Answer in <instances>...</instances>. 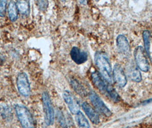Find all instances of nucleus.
I'll return each mask as SVG.
<instances>
[{
    "label": "nucleus",
    "instance_id": "obj_1",
    "mask_svg": "<svg viewBox=\"0 0 152 128\" xmlns=\"http://www.w3.org/2000/svg\"><path fill=\"white\" fill-rule=\"evenodd\" d=\"M94 61L99 74L108 83H112L113 74L110 63L105 54L97 52L95 54Z\"/></svg>",
    "mask_w": 152,
    "mask_h": 128
},
{
    "label": "nucleus",
    "instance_id": "obj_2",
    "mask_svg": "<svg viewBox=\"0 0 152 128\" xmlns=\"http://www.w3.org/2000/svg\"><path fill=\"white\" fill-rule=\"evenodd\" d=\"M15 111L17 118L23 128H34V121L28 109L22 105H16Z\"/></svg>",
    "mask_w": 152,
    "mask_h": 128
},
{
    "label": "nucleus",
    "instance_id": "obj_3",
    "mask_svg": "<svg viewBox=\"0 0 152 128\" xmlns=\"http://www.w3.org/2000/svg\"><path fill=\"white\" fill-rule=\"evenodd\" d=\"M42 104L45 113V122L48 126L52 125L54 122V112L51 99L47 92H44L42 95Z\"/></svg>",
    "mask_w": 152,
    "mask_h": 128
},
{
    "label": "nucleus",
    "instance_id": "obj_4",
    "mask_svg": "<svg viewBox=\"0 0 152 128\" xmlns=\"http://www.w3.org/2000/svg\"><path fill=\"white\" fill-rule=\"evenodd\" d=\"M134 57L137 67L143 72H148L149 69V64L147 55L142 46L137 47L134 51Z\"/></svg>",
    "mask_w": 152,
    "mask_h": 128
},
{
    "label": "nucleus",
    "instance_id": "obj_5",
    "mask_svg": "<svg viewBox=\"0 0 152 128\" xmlns=\"http://www.w3.org/2000/svg\"><path fill=\"white\" fill-rule=\"evenodd\" d=\"M88 95L91 104L99 112L103 114L107 117H109L112 115L111 111L96 92L91 91Z\"/></svg>",
    "mask_w": 152,
    "mask_h": 128
},
{
    "label": "nucleus",
    "instance_id": "obj_6",
    "mask_svg": "<svg viewBox=\"0 0 152 128\" xmlns=\"http://www.w3.org/2000/svg\"><path fill=\"white\" fill-rule=\"evenodd\" d=\"M17 86L19 92L27 97L31 93V85L28 75L25 72L20 73L17 77Z\"/></svg>",
    "mask_w": 152,
    "mask_h": 128
},
{
    "label": "nucleus",
    "instance_id": "obj_7",
    "mask_svg": "<svg viewBox=\"0 0 152 128\" xmlns=\"http://www.w3.org/2000/svg\"><path fill=\"white\" fill-rule=\"evenodd\" d=\"M62 96L71 113L76 114L80 112L79 103L76 98L69 91H64Z\"/></svg>",
    "mask_w": 152,
    "mask_h": 128
},
{
    "label": "nucleus",
    "instance_id": "obj_8",
    "mask_svg": "<svg viewBox=\"0 0 152 128\" xmlns=\"http://www.w3.org/2000/svg\"><path fill=\"white\" fill-rule=\"evenodd\" d=\"M113 78L115 82L120 87H124L127 83L126 77L121 66L118 64L114 66L113 71Z\"/></svg>",
    "mask_w": 152,
    "mask_h": 128
},
{
    "label": "nucleus",
    "instance_id": "obj_9",
    "mask_svg": "<svg viewBox=\"0 0 152 128\" xmlns=\"http://www.w3.org/2000/svg\"><path fill=\"white\" fill-rule=\"evenodd\" d=\"M91 79L94 84L99 91L103 93H107V87L109 84L110 83L107 82L105 79L99 74V72L96 71L92 72Z\"/></svg>",
    "mask_w": 152,
    "mask_h": 128
},
{
    "label": "nucleus",
    "instance_id": "obj_10",
    "mask_svg": "<svg viewBox=\"0 0 152 128\" xmlns=\"http://www.w3.org/2000/svg\"><path fill=\"white\" fill-rule=\"evenodd\" d=\"M70 56L72 59L76 64H81L88 60V54L85 51H82L79 48L73 47L70 51Z\"/></svg>",
    "mask_w": 152,
    "mask_h": 128
},
{
    "label": "nucleus",
    "instance_id": "obj_11",
    "mask_svg": "<svg viewBox=\"0 0 152 128\" xmlns=\"http://www.w3.org/2000/svg\"><path fill=\"white\" fill-rule=\"evenodd\" d=\"M116 45L118 51L123 55H129L130 54L129 43L124 35H119L116 39Z\"/></svg>",
    "mask_w": 152,
    "mask_h": 128
},
{
    "label": "nucleus",
    "instance_id": "obj_12",
    "mask_svg": "<svg viewBox=\"0 0 152 128\" xmlns=\"http://www.w3.org/2000/svg\"><path fill=\"white\" fill-rule=\"evenodd\" d=\"M82 108L85 113L93 124L96 125L99 124V114L91 107V106H90L89 104L87 102H84L82 104Z\"/></svg>",
    "mask_w": 152,
    "mask_h": 128
},
{
    "label": "nucleus",
    "instance_id": "obj_13",
    "mask_svg": "<svg viewBox=\"0 0 152 128\" xmlns=\"http://www.w3.org/2000/svg\"><path fill=\"white\" fill-rule=\"evenodd\" d=\"M70 85L73 90L82 97H86L88 96V92L84 86L80 83L76 79H72L70 80Z\"/></svg>",
    "mask_w": 152,
    "mask_h": 128
},
{
    "label": "nucleus",
    "instance_id": "obj_14",
    "mask_svg": "<svg viewBox=\"0 0 152 128\" xmlns=\"http://www.w3.org/2000/svg\"><path fill=\"white\" fill-rule=\"evenodd\" d=\"M17 7L16 3L14 1H10L8 5V14L10 20L12 22H15L18 18Z\"/></svg>",
    "mask_w": 152,
    "mask_h": 128
},
{
    "label": "nucleus",
    "instance_id": "obj_15",
    "mask_svg": "<svg viewBox=\"0 0 152 128\" xmlns=\"http://www.w3.org/2000/svg\"><path fill=\"white\" fill-rule=\"evenodd\" d=\"M142 38L144 43V50L147 56L151 58L150 47H151V33L149 30H144L142 33Z\"/></svg>",
    "mask_w": 152,
    "mask_h": 128
},
{
    "label": "nucleus",
    "instance_id": "obj_16",
    "mask_svg": "<svg viewBox=\"0 0 152 128\" xmlns=\"http://www.w3.org/2000/svg\"><path fill=\"white\" fill-rule=\"evenodd\" d=\"M76 119L78 128H90V125L88 121L81 112L80 111L76 114Z\"/></svg>",
    "mask_w": 152,
    "mask_h": 128
},
{
    "label": "nucleus",
    "instance_id": "obj_17",
    "mask_svg": "<svg viewBox=\"0 0 152 128\" xmlns=\"http://www.w3.org/2000/svg\"><path fill=\"white\" fill-rule=\"evenodd\" d=\"M17 7L22 14H25L29 10V3L26 1H18L17 4Z\"/></svg>",
    "mask_w": 152,
    "mask_h": 128
},
{
    "label": "nucleus",
    "instance_id": "obj_18",
    "mask_svg": "<svg viewBox=\"0 0 152 128\" xmlns=\"http://www.w3.org/2000/svg\"><path fill=\"white\" fill-rule=\"evenodd\" d=\"M107 94L114 101H118L120 99V96L111 84H109L107 87Z\"/></svg>",
    "mask_w": 152,
    "mask_h": 128
},
{
    "label": "nucleus",
    "instance_id": "obj_19",
    "mask_svg": "<svg viewBox=\"0 0 152 128\" xmlns=\"http://www.w3.org/2000/svg\"><path fill=\"white\" fill-rule=\"evenodd\" d=\"M131 78L135 82H140L142 80V75L140 70L137 68L133 69L131 72Z\"/></svg>",
    "mask_w": 152,
    "mask_h": 128
},
{
    "label": "nucleus",
    "instance_id": "obj_20",
    "mask_svg": "<svg viewBox=\"0 0 152 128\" xmlns=\"http://www.w3.org/2000/svg\"><path fill=\"white\" fill-rule=\"evenodd\" d=\"M57 116L58 121L60 123V124L61 127L64 128H66L67 125H66V121L65 120L64 114H63V113L61 112V111H57Z\"/></svg>",
    "mask_w": 152,
    "mask_h": 128
},
{
    "label": "nucleus",
    "instance_id": "obj_21",
    "mask_svg": "<svg viewBox=\"0 0 152 128\" xmlns=\"http://www.w3.org/2000/svg\"><path fill=\"white\" fill-rule=\"evenodd\" d=\"M7 1H0V16L4 17L5 14Z\"/></svg>",
    "mask_w": 152,
    "mask_h": 128
},
{
    "label": "nucleus",
    "instance_id": "obj_22",
    "mask_svg": "<svg viewBox=\"0 0 152 128\" xmlns=\"http://www.w3.org/2000/svg\"><path fill=\"white\" fill-rule=\"evenodd\" d=\"M48 5V1H39L38 2V6L40 9L45 10L47 8Z\"/></svg>",
    "mask_w": 152,
    "mask_h": 128
},
{
    "label": "nucleus",
    "instance_id": "obj_23",
    "mask_svg": "<svg viewBox=\"0 0 152 128\" xmlns=\"http://www.w3.org/2000/svg\"><path fill=\"white\" fill-rule=\"evenodd\" d=\"M151 102H152V98H151V99H149V100H148L144 101V102L142 103V104H143V105H146L147 104H149V103H151Z\"/></svg>",
    "mask_w": 152,
    "mask_h": 128
}]
</instances>
